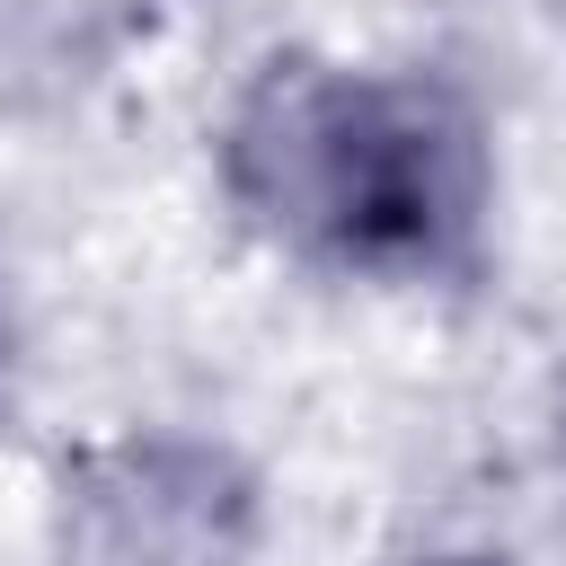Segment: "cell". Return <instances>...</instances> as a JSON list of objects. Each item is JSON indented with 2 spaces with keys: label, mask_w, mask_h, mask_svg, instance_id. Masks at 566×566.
I'll return each instance as SVG.
<instances>
[{
  "label": "cell",
  "mask_w": 566,
  "mask_h": 566,
  "mask_svg": "<svg viewBox=\"0 0 566 566\" xmlns=\"http://www.w3.org/2000/svg\"><path fill=\"white\" fill-rule=\"evenodd\" d=\"M203 195L239 248L345 301L478 310L504 283V124L433 53L256 44L203 115Z\"/></svg>",
  "instance_id": "1"
},
{
  "label": "cell",
  "mask_w": 566,
  "mask_h": 566,
  "mask_svg": "<svg viewBox=\"0 0 566 566\" xmlns=\"http://www.w3.org/2000/svg\"><path fill=\"white\" fill-rule=\"evenodd\" d=\"M274 531V469L203 416H106L35 478V566H265Z\"/></svg>",
  "instance_id": "2"
},
{
  "label": "cell",
  "mask_w": 566,
  "mask_h": 566,
  "mask_svg": "<svg viewBox=\"0 0 566 566\" xmlns=\"http://www.w3.org/2000/svg\"><path fill=\"white\" fill-rule=\"evenodd\" d=\"M150 44V0H0V124L62 133L124 88Z\"/></svg>",
  "instance_id": "3"
},
{
  "label": "cell",
  "mask_w": 566,
  "mask_h": 566,
  "mask_svg": "<svg viewBox=\"0 0 566 566\" xmlns=\"http://www.w3.org/2000/svg\"><path fill=\"white\" fill-rule=\"evenodd\" d=\"M27 416V310H18V274H9V239H0V442Z\"/></svg>",
  "instance_id": "4"
},
{
  "label": "cell",
  "mask_w": 566,
  "mask_h": 566,
  "mask_svg": "<svg viewBox=\"0 0 566 566\" xmlns=\"http://www.w3.org/2000/svg\"><path fill=\"white\" fill-rule=\"evenodd\" d=\"M389 566H522L504 539H424V548H407V557H389Z\"/></svg>",
  "instance_id": "5"
},
{
  "label": "cell",
  "mask_w": 566,
  "mask_h": 566,
  "mask_svg": "<svg viewBox=\"0 0 566 566\" xmlns=\"http://www.w3.org/2000/svg\"><path fill=\"white\" fill-rule=\"evenodd\" d=\"M548 469H557V486H566V371H557V389H548Z\"/></svg>",
  "instance_id": "6"
}]
</instances>
